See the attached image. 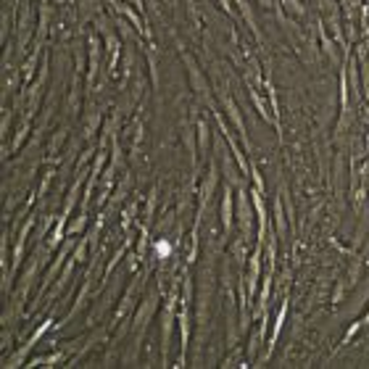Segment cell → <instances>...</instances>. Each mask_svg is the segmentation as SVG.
I'll list each match as a JSON object with an SVG mask.
<instances>
[{"label": "cell", "mask_w": 369, "mask_h": 369, "mask_svg": "<svg viewBox=\"0 0 369 369\" xmlns=\"http://www.w3.org/2000/svg\"><path fill=\"white\" fill-rule=\"evenodd\" d=\"M85 221H87V216H85V214H82V216H77V219H74V221H71V224H69V235H77V232H79V229H82V227H85Z\"/></svg>", "instance_id": "13"}, {"label": "cell", "mask_w": 369, "mask_h": 369, "mask_svg": "<svg viewBox=\"0 0 369 369\" xmlns=\"http://www.w3.org/2000/svg\"><path fill=\"white\" fill-rule=\"evenodd\" d=\"M219 153H221V151H219ZM221 161H224V174H227V177H229V182H232V184H240V177H237V174H235V169H232V164H229V159H227L224 153H221Z\"/></svg>", "instance_id": "9"}, {"label": "cell", "mask_w": 369, "mask_h": 369, "mask_svg": "<svg viewBox=\"0 0 369 369\" xmlns=\"http://www.w3.org/2000/svg\"><path fill=\"white\" fill-rule=\"evenodd\" d=\"M100 166H103V153H100L98 159H95V166H92V174H98V172H100Z\"/></svg>", "instance_id": "17"}, {"label": "cell", "mask_w": 369, "mask_h": 369, "mask_svg": "<svg viewBox=\"0 0 369 369\" xmlns=\"http://www.w3.org/2000/svg\"><path fill=\"white\" fill-rule=\"evenodd\" d=\"M156 248H159V253H161V256H166V253H169V243H166V240H161V243L156 245Z\"/></svg>", "instance_id": "16"}, {"label": "cell", "mask_w": 369, "mask_h": 369, "mask_svg": "<svg viewBox=\"0 0 369 369\" xmlns=\"http://www.w3.org/2000/svg\"><path fill=\"white\" fill-rule=\"evenodd\" d=\"M85 253H87V243H79L77 251H74V261H85Z\"/></svg>", "instance_id": "14"}, {"label": "cell", "mask_w": 369, "mask_h": 369, "mask_svg": "<svg viewBox=\"0 0 369 369\" xmlns=\"http://www.w3.org/2000/svg\"><path fill=\"white\" fill-rule=\"evenodd\" d=\"M182 137H184V145H187V151H190V156L195 159V140H192V129L190 127H184V132H182Z\"/></svg>", "instance_id": "10"}, {"label": "cell", "mask_w": 369, "mask_h": 369, "mask_svg": "<svg viewBox=\"0 0 369 369\" xmlns=\"http://www.w3.org/2000/svg\"><path fill=\"white\" fill-rule=\"evenodd\" d=\"M221 224L224 229L232 227V190H224V200H221Z\"/></svg>", "instance_id": "6"}, {"label": "cell", "mask_w": 369, "mask_h": 369, "mask_svg": "<svg viewBox=\"0 0 369 369\" xmlns=\"http://www.w3.org/2000/svg\"><path fill=\"white\" fill-rule=\"evenodd\" d=\"M172 325H174V309L166 306L161 317V338H164V364L169 362V343H172Z\"/></svg>", "instance_id": "2"}, {"label": "cell", "mask_w": 369, "mask_h": 369, "mask_svg": "<svg viewBox=\"0 0 369 369\" xmlns=\"http://www.w3.org/2000/svg\"><path fill=\"white\" fill-rule=\"evenodd\" d=\"M221 5H224V11H229V5H227V0H221Z\"/></svg>", "instance_id": "18"}, {"label": "cell", "mask_w": 369, "mask_h": 369, "mask_svg": "<svg viewBox=\"0 0 369 369\" xmlns=\"http://www.w3.org/2000/svg\"><path fill=\"white\" fill-rule=\"evenodd\" d=\"M258 258H261V245L256 248L253 251V256H251V266H248V290H256V280H258V266H261V261H258Z\"/></svg>", "instance_id": "5"}, {"label": "cell", "mask_w": 369, "mask_h": 369, "mask_svg": "<svg viewBox=\"0 0 369 369\" xmlns=\"http://www.w3.org/2000/svg\"><path fill=\"white\" fill-rule=\"evenodd\" d=\"M156 311V298H153V295H151V298H148L145 303H143V306H140V311H137L135 314V325H145V322H148V317H151V314Z\"/></svg>", "instance_id": "7"}, {"label": "cell", "mask_w": 369, "mask_h": 369, "mask_svg": "<svg viewBox=\"0 0 369 369\" xmlns=\"http://www.w3.org/2000/svg\"><path fill=\"white\" fill-rule=\"evenodd\" d=\"M216 182H219V172H216V166H211L208 174H206V182H203V187H200V203H206V200L211 198V192H214Z\"/></svg>", "instance_id": "4"}, {"label": "cell", "mask_w": 369, "mask_h": 369, "mask_svg": "<svg viewBox=\"0 0 369 369\" xmlns=\"http://www.w3.org/2000/svg\"><path fill=\"white\" fill-rule=\"evenodd\" d=\"M251 206H248V195L243 190L237 192V219H240V227H243V232L248 235L251 232Z\"/></svg>", "instance_id": "3"}, {"label": "cell", "mask_w": 369, "mask_h": 369, "mask_svg": "<svg viewBox=\"0 0 369 369\" xmlns=\"http://www.w3.org/2000/svg\"><path fill=\"white\" fill-rule=\"evenodd\" d=\"M182 61H184V66H187V74H190V82H192V87H195V92H198L203 100H211V98H208V87H206V82H203L198 66L192 63V58H190L187 53H182Z\"/></svg>", "instance_id": "1"}, {"label": "cell", "mask_w": 369, "mask_h": 369, "mask_svg": "<svg viewBox=\"0 0 369 369\" xmlns=\"http://www.w3.org/2000/svg\"><path fill=\"white\" fill-rule=\"evenodd\" d=\"M63 135H66V132H63V129H61V132L53 137V143H50V151H58V145H61V140H63Z\"/></svg>", "instance_id": "15"}, {"label": "cell", "mask_w": 369, "mask_h": 369, "mask_svg": "<svg viewBox=\"0 0 369 369\" xmlns=\"http://www.w3.org/2000/svg\"><path fill=\"white\" fill-rule=\"evenodd\" d=\"M224 106H227V111H229V119H232V124L237 127V132H245V127H243V116L237 114V106L232 103V100H224Z\"/></svg>", "instance_id": "8"}, {"label": "cell", "mask_w": 369, "mask_h": 369, "mask_svg": "<svg viewBox=\"0 0 369 369\" xmlns=\"http://www.w3.org/2000/svg\"><path fill=\"white\" fill-rule=\"evenodd\" d=\"M198 140H200V151H206V145H208V129L203 122H198Z\"/></svg>", "instance_id": "11"}, {"label": "cell", "mask_w": 369, "mask_h": 369, "mask_svg": "<svg viewBox=\"0 0 369 369\" xmlns=\"http://www.w3.org/2000/svg\"><path fill=\"white\" fill-rule=\"evenodd\" d=\"M274 216H277V232H285V219H282V206H280V200L274 203Z\"/></svg>", "instance_id": "12"}]
</instances>
